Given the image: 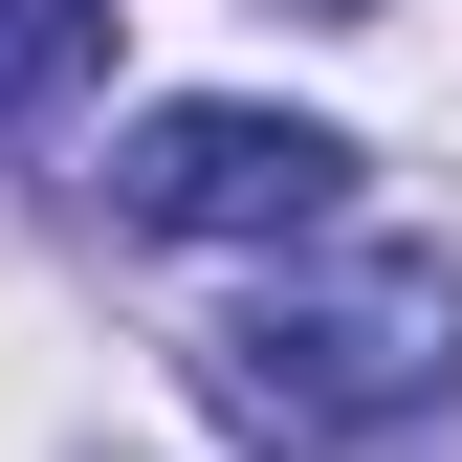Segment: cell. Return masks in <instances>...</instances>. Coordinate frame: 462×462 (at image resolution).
<instances>
[{"label":"cell","mask_w":462,"mask_h":462,"mask_svg":"<svg viewBox=\"0 0 462 462\" xmlns=\"http://www.w3.org/2000/svg\"><path fill=\"white\" fill-rule=\"evenodd\" d=\"M199 396H220L243 440H286V462L419 440L440 396H462V264H440V243H330V264H286V286H243V309L199 330Z\"/></svg>","instance_id":"1"},{"label":"cell","mask_w":462,"mask_h":462,"mask_svg":"<svg viewBox=\"0 0 462 462\" xmlns=\"http://www.w3.org/2000/svg\"><path fill=\"white\" fill-rule=\"evenodd\" d=\"M353 177L374 154L330 133V110H264V88H177V110L110 133V220H133V243H330Z\"/></svg>","instance_id":"2"},{"label":"cell","mask_w":462,"mask_h":462,"mask_svg":"<svg viewBox=\"0 0 462 462\" xmlns=\"http://www.w3.org/2000/svg\"><path fill=\"white\" fill-rule=\"evenodd\" d=\"M88 67H110V0H0V133H44Z\"/></svg>","instance_id":"3"},{"label":"cell","mask_w":462,"mask_h":462,"mask_svg":"<svg viewBox=\"0 0 462 462\" xmlns=\"http://www.w3.org/2000/svg\"><path fill=\"white\" fill-rule=\"evenodd\" d=\"M286 23H374V0H286Z\"/></svg>","instance_id":"4"}]
</instances>
